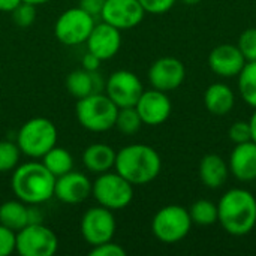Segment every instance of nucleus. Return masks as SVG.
Returning <instances> with one entry per match:
<instances>
[{
  "instance_id": "1",
  "label": "nucleus",
  "mask_w": 256,
  "mask_h": 256,
  "mask_svg": "<svg viewBox=\"0 0 256 256\" xmlns=\"http://www.w3.org/2000/svg\"><path fill=\"white\" fill-rule=\"evenodd\" d=\"M219 224L234 237H243L256 226V198L252 192L234 188L225 192L218 204Z\"/></svg>"
},
{
  "instance_id": "2",
  "label": "nucleus",
  "mask_w": 256,
  "mask_h": 256,
  "mask_svg": "<svg viewBox=\"0 0 256 256\" xmlns=\"http://www.w3.org/2000/svg\"><path fill=\"white\" fill-rule=\"evenodd\" d=\"M114 168L130 184L142 186L159 176L162 159L159 153L147 144H129L117 152Z\"/></svg>"
},
{
  "instance_id": "3",
  "label": "nucleus",
  "mask_w": 256,
  "mask_h": 256,
  "mask_svg": "<svg viewBox=\"0 0 256 256\" xmlns=\"http://www.w3.org/2000/svg\"><path fill=\"white\" fill-rule=\"evenodd\" d=\"M56 177L42 162H26L12 172L10 188L14 195L28 204L39 206L54 196Z\"/></svg>"
},
{
  "instance_id": "4",
  "label": "nucleus",
  "mask_w": 256,
  "mask_h": 256,
  "mask_svg": "<svg viewBox=\"0 0 256 256\" xmlns=\"http://www.w3.org/2000/svg\"><path fill=\"white\" fill-rule=\"evenodd\" d=\"M80 124L90 132H106L114 128L118 106L106 93H92L78 99L75 106Z\"/></svg>"
},
{
  "instance_id": "5",
  "label": "nucleus",
  "mask_w": 256,
  "mask_h": 256,
  "mask_svg": "<svg viewBox=\"0 0 256 256\" xmlns=\"http://www.w3.org/2000/svg\"><path fill=\"white\" fill-rule=\"evenodd\" d=\"M16 144L22 154L39 159L57 146V128L45 117L30 118L20 128Z\"/></svg>"
},
{
  "instance_id": "6",
  "label": "nucleus",
  "mask_w": 256,
  "mask_h": 256,
  "mask_svg": "<svg viewBox=\"0 0 256 256\" xmlns=\"http://www.w3.org/2000/svg\"><path fill=\"white\" fill-rule=\"evenodd\" d=\"M92 195L99 206L112 212L126 208L134 200V184L116 172L98 174L92 186Z\"/></svg>"
},
{
  "instance_id": "7",
  "label": "nucleus",
  "mask_w": 256,
  "mask_h": 256,
  "mask_svg": "<svg viewBox=\"0 0 256 256\" xmlns=\"http://www.w3.org/2000/svg\"><path fill=\"white\" fill-rule=\"evenodd\" d=\"M192 228L189 210L182 206L162 207L152 220L153 236L166 244H174L186 238Z\"/></svg>"
},
{
  "instance_id": "8",
  "label": "nucleus",
  "mask_w": 256,
  "mask_h": 256,
  "mask_svg": "<svg viewBox=\"0 0 256 256\" xmlns=\"http://www.w3.org/2000/svg\"><path fill=\"white\" fill-rule=\"evenodd\" d=\"M94 18L80 6L66 9L54 24V34L57 40L68 46L86 44L90 32L94 27Z\"/></svg>"
},
{
  "instance_id": "9",
  "label": "nucleus",
  "mask_w": 256,
  "mask_h": 256,
  "mask_svg": "<svg viewBox=\"0 0 256 256\" xmlns=\"http://www.w3.org/2000/svg\"><path fill=\"white\" fill-rule=\"evenodd\" d=\"M57 248V236L44 224H30L16 232L15 252L21 256H52Z\"/></svg>"
},
{
  "instance_id": "10",
  "label": "nucleus",
  "mask_w": 256,
  "mask_h": 256,
  "mask_svg": "<svg viewBox=\"0 0 256 256\" xmlns=\"http://www.w3.org/2000/svg\"><path fill=\"white\" fill-rule=\"evenodd\" d=\"M116 232V218L112 210L102 206L88 208L81 218V236L93 248L111 242Z\"/></svg>"
},
{
  "instance_id": "11",
  "label": "nucleus",
  "mask_w": 256,
  "mask_h": 256,
  "mask_svg": "<svg viewBox=\"0 0 256 256\" xmlns=\"http://www.w3.org/2000/svg\"><path fill=\"white\" fill-rule=\"evenodd\" d=\"M142 92L144 87L136 74L124 69L112 72L105 84V93L118 108L135 106Z\"/></svg>"
},
{
  "instance_id": "12",
  "label": "nucleus",
  "mask_w": 256,
  "mask_h": 256,
  "mask_svg": "<svg viewBox=\"0 0 256 256\" xmlns=\"http://www.w3.org/2000/svg\"><path fill=\"white\" fill-rule=\"evenodd\" d=\"M146 10L138 0H105L100 18L118 30H129L141 24Z\"/></svg>"
},
{
  "instance_id": "13",
  "label": "nucleus",
  "mask_w": 256,
  "mask_h": 256,
  "mask_svg": "<svg viewBox=\"0 0 256 256\" xmlns=\"http://www.w3.org/2000/svg\"><path fill=\"white\" fill-rule=\"evenodd\" d=\"M186 78V68L176 57H160L148 69V81L153 88L160 92L177 90Z\"/></svg>"
},
{
  "instance_id": "14",
  "label": "nucleus",
  "mask_w": 256,
  "mask_h": 256,
  "mask_svg": "<svg viewBox=\"0 0 256 256\" xmlns=\"http://www.w3.org/2000/svg\"><path fill=\"white\" fill-rule=\"evenodd\" d=\"M141 120L148 126H159L165 123L172 111L171 100L165 92L152 88L144 90L135 105Z\"/></svg>"
},
{
  "instance_id": "15",
  "label": "nucleus",
  "mask_w": 256,
  "mask_h": 256,
  "mask_svg": "<svg viewBox=\"0 0 256 256\" xmlns=\"http://www.w3.org/2000/svg\"><path fill=\"white\" fill-rule=\"evenodd\" d=\"M86 45H87V51L94 54L102 62L110 60L120 51L122 30L112 27L105 21L94 24L93 30L90 32L86 40Z\"/></svg>"
},
{
  "instance_id": "16",
  "label": "nucleus",
  "mask_w": 256,
  "mask_h": 256,
  "mask_svg": "<svg viewBox=\"0 0 256 256\" xmlns=\"http://www.w3.org/2000/svg\"><path fill=\"white\" fill-rule=\"evenodd\" d=\"M93 182L82 172L69 171L56 178L54 196L64 204H81L92 195Z\"/></svg>"
},
{
  "instance_id": "17",
  "label": "nucleus",
  "mask_w": 256,
  "mask_h": 256,
  "mask_svg": "<svg viewBox=\"0 0 256 256\" xmlns=\"http://www.w3.org/2000/svg\"><path fill=\"white\" fill-rule=\"evenodd\" d=\"M244 64V56L242 54L238 46L232 44H220L214 46L208 56L210 69L222 78L238 76Z\"/></svg>"
},
{
  "instance_id": "18",
  "label": "nucleus",
  "mask_w": 256,
  "mask_h": 256,
  "mask_svg": "<svg viewBox=\"0 0 256 256\" xmlns=\"http://www.w3.org/2000/svg\"><path fill=\"white\" fill-rule=\"evenodd\" d=\"M230 172L240 182L256 180V142L236 144L228 164Z\"/></svg>"
},
{
  "instance_id": "19",
  "label": "nucleus",
  "mask_w": 256,
  "mask_h": 256,
  "mask_svg": "<svg viewBox=\"0 0 256 256\" xmlns=\"http://www.w3.org/2000/svg\"><path fill=\"white\" fill-rule=\"evenodd\" d=\"M204 105L213 116H226L236 105V96L230 86L224 82H214L204 92Z\"/></svg>"
},
{
  "instance_id": "20",
  "label": "nucleus",
  "mask_w": 256,
  "mask_h": 256,
  "mask_svg": "<svg viewBox=\"0 0 256 256\" xmlns=\"http://www.w3.org/2000/svg\"><path fill=\"white\" fill-rule=\"evenodd\" d=\"M116 154L117 152H114V148L108 144H90L82 152V164L87 168V171L93 174H104L114 168Z\"/></svg>"
},
{
  "instance_id": "21",
  "label": "nucleus",
  "mask_w": 256,
  "mask_h": 256,
  "mask_svg": "<svg viewBox=\"0 0 256 256\" xmlns=\"http://www.w3.org/2000/svg\"><path fill=\"white\" fill-rule=\"evenodd\" d=\"M102 87L104 81L98 70L90 72L86 69H78L70 72L66 78V88L76 99L86 98L92 93H98Z\"/></svg>"
},
{
  "instance_id": "22",
  "label": "nucleus",
  "mask_w": 256,
  "mask_h": 256,
  "mask_svg": "<svg viewBox=\"0 0 256 256\" xmlns=\"http://www.w3.org/2000/svg\"><path fill=\"white\" fill-rule=\"evenodd\" d=\"M228 174L230 168L219 154H206L200 162V178L210 189H219L226 182Z\"/></svg>"
},
{
  "instance_id": "23",
  "label": "nucleus",
  "mask_w": 256,
  "mask_h": 256,
  "mask_svg": "<svg viewBox=\"0 0 256 256\" xmlns=\"http://www.w3.org/2000/svg\"><path fill=\"white\" fill-rule=\"evenodd\" d=\"M27 208L28 204L20 201L18 198L3 202L0 206V225L12 230L14 232H18L26 225H28Z\"/></svg>"
},
{
  "instance_id": "24",
  "label": "nucleus",
  "mask_w": 256,
  "mask_h": 256,
  "mask_svg": "<svg viewBox=\"0 0 256 256\" xmlns=\"http://www.w3.org/2000/svg\"><path fill=\"white\" fill-rule=\"evenodd\" d=\"M42 164L46 166V170L57 178L69 171H72L74 168V158L72 154L58 146H54L48 153H45L42 158Z\"/></svg>"
},
{
  "instance_id": "25",
  "label": "nucleus",
  "mask_w": 256,
  "mask_h": 256,
  "mask_svg": "<svg viewBox=\"0 0 256 256\" xmlns=\"http://www.w3.org/2000/svg\"><path fill=\"white\" fill-rule=\"evenodd\" d=\"M238 92L248 105L256 108V60L246 62L238 74Z\"/></svg>"
},
{
  "instance_id": "26",
  "label": "nucleus",
  "mask_w": 256,
  "mask_h": 256,
  "mask_svg": "<svg viewBox=\"0 0 256 256\" xmlns=\"http://www.w3.org/2000/svg\"><path fill=\"white\" fill-rule=\"evenodd\" d=\"M189 214H190L192 224H196L200 226H210L219 220L218 204L208 200L195 201L189 208Z\"/></svg>"
},
{
  "instance_id": "27",
  "label": "nucleus",
  "mask_w": 256,
  "mask_h": 256,
  "mask_svg": "<svg viewBox=\"0 0 256 256\" xmlns=\"http://www.w3.org/2000/svg\"><path fill=\"white\" fill-rule=\"evenodd\" d=\"M142 124L144 123H142V120H141V117H140V114H138L135 106L118 108L114 128H117L122 134H124V135H135L141 129Z\"/></svg>"
},
{
  "instance_id": "28",
  "label": "nucleus",
  "mask_w": 256,
  "mask_h": 256,
  "mask_svg": "<svg viewBox=\"0 0 256 256\" xmlns=\"http://www.w3.org/2000/svg\"><path fill=\"white\" fill-rule=\"evenodd\" d=\"M21 150L16 142L0 141V172L14 171L18 166Z\"/></svg>"
},
{
  "instance_id": "29",
  "label": "nucleus",
  "mask_w": 256,
  "mask_h": 256,
  "mask_svg": "<svg viewBox=\"0 0 256 256\" xmlns=\"http://www.w3.org/2000/svg\"><path fill=\"white\" fill-rule=\"evenodd\" d=\"M10 14H12V20L15 26L21 28H27L36 20V6L27 2H21Z\"/></svg>"
},
{
  "instance_id": "30",
  "label": "nucleus",
  "mask_w": 256,
  "mask_h": 256,
  "mask_svg": "<svg viewBox=\"0 0 256 256\" xmlns=\"http://www.w3.org/2000/svg\"><path fill=\"white\" fill-rule=\"evenodd\" d=\"M238 50L244 56L246 62L256 60V28H246L238 38Z\"/></svg>"
},
{
  "instance_id": "31",
  "label": "nucleus",
  "mask_w": 256,
  "mask_h": 256,
  "mask_svg": "<svg viewBox=\"0 0 256 256\" xmlns=\"http://www.w3.org/2000/svg\"><path fill=\"white\" fill-rule=\"evenodd\" d=\"M228 136H230V140H231L234 144H242V142L252 141V130H250L249 122H244V120L236 122V123L230 128Z\"/></svg>"
},
{
  "instance_id": "32",
  "label": "nucleus",
  "mask_w": 256,
  "mask_h": 256,
  "mask_svg": "<svg viewBox=\"0 0 256 256\" xmlns=\"http://www.w3.org/2000/svg\"><path fill=\"white\" fill-rule=\"evenodd\" d=\"M16 232L0 225V256H9L15 252Z\"/></svg>"
},
{
  "instance_id": "33",
  "label": "nucleus",
  "mask_w": 256,
  "mask_h": 256,
  "mask_svg": "<svg viewBox=\"0 0 256 256\" xmlns=\"http://www.w3.org/2000/svg\"><path fill=\"white\" fill-rule=\"evenodd\" d=\"M90 255L92 256H126V250L117 244V243H112L111 242H106V243H102V244H98V246H93L92 250H90Z\"/></svg>"
},
{
  "instance_id": "34",
  "label": "nucleus",
  "mask_w": 256,
  "mask_h": 256,
  "mask_svg": "<svg viewBox=\"0 0 256 256\" xmlns=\"http://www.w3.org/2000/svg\"><path fill=\"white\" fill-rule=\"evenodd\" d=\"M144 8L146 14H165L176 4L177 0H138Z\"/></svg>"
},
{
  "instance_id": "35",
  "label": "nucleus",
  "mask_w": 256,
  "mask_h": 256,
  "mask_svg": "<svg viewBox=\"0 0 256 256\" xmlns=\"http://www.w3.org/2000/svg\"><path fill=\"white\" fill-rule=\"evenodd\" d=\"M105 0H80V8L84 9L93 18L100 16Z\"/></svg>"
},
{
  "instance_id": "36",
  "label": "nucleus",
  "mask_w": 256,
  "mask_h": 256,
  "mask_svg": "<svg viewBox=\"0 0 256 256\" xmlns=\"http://www.w3.org/2000/svg\"><path fill=\"white\" fill-rule=\"evenodd\" d=\"M100 62H102L100 58H98L94 54H92V52H88V51H87V54L82 57V69L90 70V72L98 70V69H99Z\"/></svg>"
},
{
  "instance_id": "37",
  "label": "nucleus",
  "mask_w": 256,
  "mask_h": 256,
  "mask_svg": "<svg viewBox=\"0 0 256 256\" xmlns=\"http://www.w3.org/2000/svg\"><path fill=\"white\" fill-rule=\"evenodd\" d=\"M27 218H28V225L30 224H42L44 222V214L38 208V206H28V208H27Z\"/></svg>"
},
{
  "instance_id": "38",
  "label": "nucleus",
  "mask_w": 256,
  "mask_h": 256,
  "mask_svg": "<svg viewBox=\"0 0 256 256\" xmlns=\"http://www.w3.org/2000/svg\"><path fill=\"white\" fill-rule=\"evenodd\" d=\"M22 0H0V10L2 12H12Z\"/></svg>"
},
{
  "instance_id": "39",
  "label": "nucleus",
  "mask_w": 256,
  "mask_h": 256,
  "mask_svg": "<svg viewBox=\"0 0 256 256\" xmlns=\"http://www.w3.org/2000/svg\"><path fill=\"white\" fill-rule=\"evenodd\" d=\"M249 124H250V130H252V141L256 142V108L255 112L252 114V117L249 120Z\"/></svg>"
},
{
  "instance_id": "40",
  "label": "nucleus",
  "mask_w": 256,
  "mask_h": 256,
  "mask_svg": "<svg viewBox=\"0 0 256 256\" xmlns=\"http://www.w3.org/2000/svg\"><path fill=\"white\" fill-rule=\"evenodd\" d=\"M22 2L32 3V4H34V6H39V4H45V3H48V2H51V0H22Z\"/></svg>"
},
{
  "instance_id": "41",
  "label": "nucleus",
  "mask_w": 256,
  "mask_h": 256,
  "mask_svg": "<svg viewBox=\"0 0 256 256\" xmlns=\"http://www.w3.org/2000/svg\"><path fill=\"white\" fill-rule=\"evenodd\" d=\"M180 2H183V3H186V4H189V6H194V4H198L201 0H180Z\"/></svg>"
}]
</instances>
